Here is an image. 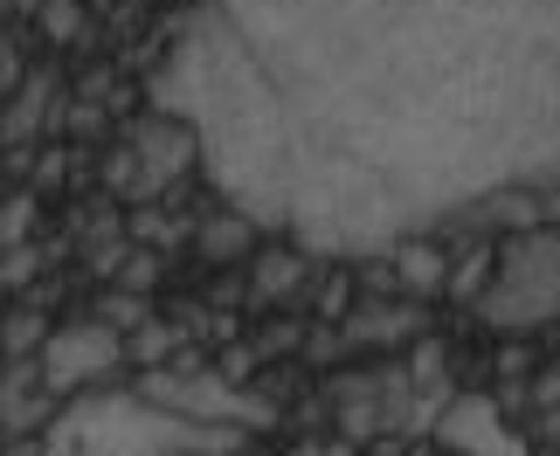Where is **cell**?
<instances>
[{"instance_id": "6", "label": "cell", "mask_w": 560, "mask_h": 456, "mask_svg": "<svg viewBox=\"0 0 560 456\" xmlns=\"http://www.w3.org/2000/svg\"><path fill=\"white\" fill-rule=\"evenodd\" d=\"M436 443H443V456H526V436H512L499 401H485V395L450 401L436 422Z\"/></svg>"}, {"instance_id": "4", "label": "cell", "mask_w": 560, "mask_h": 456, "mask_svg": "<svg viewBox=\"0 0 560 456\" xmlns=\"http://www.w3.org/2000/svg\"><path fill=\"white\" fill-rule=\"evenodd\" d=\"M194 160V132L187 125H174V118H145L139 132H132V145L118 152V166H112V187H132V194H153V187H166L174 173Z\"/></svg>"}, {"instance_id": "5", "label": "cell", "mask_w": 560, "mask_h": 456, "mask_svg": "<svg viewBox=\"0 0 560 456\" xmlns=\"http://www.w3.org/2000/svg\"><path fill=\"white\" fill-rule=\"evenodd\" d=\"M118 353L125 346L104 332V325H70V332H56L49 346H42V387H49V395H77V387L112 374Z\"/></svg>"}, {"instance_id": "10", "label": "cell", "mask_w": 560, "mask_h": 456, "mask_svg": "<svg viewBox=\"0 0 560 456\" xmlns=\"http://www.w3.org/2000/svg\"><path fill=\"white\" fill-rule=\"evenodd\" d=\"M408 284H416V291L436 284V256H408Z\"/></svg>"}, {"instance_id": "11", "label": "cell", "mask_w": 560, "mask_h": 456, "mask_svg": "<svg viewBox=\"0 0 560 456\" xmlns=\"http://www.w3.org/2000/svg\"><path fill=\"white\" fill-rule=\"evenodd\" d=\"M28 214H35V208H28V201L14 194V201H8V243H21V229H28Z\"/></svg>"}, {"instance_id": "1", "label": "cell", "mask_w": 560, "mask_h": 456, "mask_svg": "<svg viewBox=\"0 0 560 456\" xmlns=\"http://www.w3.org/2000/svg\"><path fill=\"white\" fill-rule=\"evenodd\" d=\"M62 449L70 456H235L243 429L201 422L187 408H166L139 387V395H91L62 422Z\"/></svg>"}, {"instance_id": "9", "label": "cell", "mask_w": 560, "mask_h": 456, "mask_svg": "<svg viewBox=\"0 0 560 456\" xmlns=\"http://www.w3.org/2000/svg\"><path fill=\"white\" fill-rule=\"evenodd\" d=\"M291 284H298V264H291V256H270L264 277H256V291H264V297H284Z\"/></svg>"}, {"instance_id": "12", "label": "cell", "mask_w": 560, "mask_h": 456, "mask_svg": "<svg viewBox=\"0 0 560 456\" xmlns=\"http://www.w3.org/2000/svg\"><path fill=\"white\" fill-rule=\"evenodd\" d=\"M8 8H14V14H35V8H49V0H8Z\"/></svg>"}, {"instance_id": "7", "label": "cell", "mask_w": 560, "mask_h": 456, "mask_svg": "<svg viewBox=\"0 0 560 456\" xmlns=\"http://www.w3.org/2000/svg\"><path fill=\"white\" fill-rule=\"evenodd\" d=\"M201 249L214 256V264H229V256H243V249H249V222H243V214H214V222L201 229Z\"/></svg>"}, {"instance_id": "8", "label": "cell", "mask_w": 560, "mask_h": 456, "mask_svg": "<svg viewBox=\"0 0 560 456\" xmlns=\"http://www.w3.org/2000/svg\"><path fill=\"white\" fill-rule=\"evenodd\" d=\"M42 28H49L56 42H77L83 35V8L77 0H49V8H42Z\"/></svg>"}, {"instance_id": "2", "label": "cell", "mask_w": 560, "mask_h": 456, "mask_svg": "<svg viewBox=\"0 0 560 456\" xmlns=\"http://www.w3.org/2000/svg\"><path fill=\"white\" fill-rule=\"evenodd\" d=\"M560 312V243H512L499 284L485 291V325H505V332H526Z\"/></svg>"}, {"instance_id": "3", "label": "cell", "mask_w": 560, "mask_h": 456, "mask_svg": "<svg viewBox=\"0 0 560 456\" xmlns=\"http://www.w3.org/2000/svg\"><path fill=\"white\" fill-rule=\"evenodd\" d=\"M139 387H145L153 401H166V408H187V416H201V422L270 429V401L235 395V387H229V381H214V374H145Z\"/></svg>"}]
</instances>
